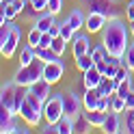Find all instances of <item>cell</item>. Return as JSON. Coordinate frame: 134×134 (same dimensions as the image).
<instances>
[{"label":"cell","mask_w":134,"mask_h":134,"mask_svg":"<svg viewBox=\"0 0 134 134\" xmlns=\"http://www.w3.org/2000/svg\"><path fill=\"white\" fill-rule=\"evenodd\" d=\"M132 32L125 28V22L115 18V20H108L106 26L102 30V46L108 50V54L113 56H121L125 54V50H128V39H130Z\"/></svg>","instance_id":"obj_1"},{"label":"cell","mask_w":134,"mask_h":134,"mask_svg":"<svg viewBox=\"0 0 134 134\" xmlns=\"http://www.w3.org/2000/svg\"><path fill=\"white\" fill-rule=\"evenodd\" d=\"M43 61L41 58H35L30 65H20V69L13 74V82H18L22 87H30L35 85L37 80L43 78Z\"/></svg>","instance_id":"obj_2"},{"label":"cell","mask_w":134,"mask_h":134,"mask_svg":"<svg viewBox=\"0 0 134 134\" xmlns=\"http://www.w3.org/2000/svg\"><path fill=\"white\" fill-rule=\"evenodd\" d=\"M65 117V108H63V93L50 95V99L43 106V119L48 123H58Z\"/></svg>","instance_id":"obj_3"},{"label":"cell","mask_w":134,"mask_h":134,"mask_svg":"<svg viewBox=\"0 0 134 134\" xmlns=\"http://www.w3.org/2000/svg\"><path fill=\"white\" fill-rule=\"evenodd\" d=\"M89 11L102 13L108 20L119 18V7H117V0H89Z\"/></svg>","instance_id":"obj_4"},{"label":"cell","mask_w":134,"mask_h":134,"mask_svg":"<svg viewBox=\"0 0 134 134\" xmlns=\"http://www.w3.org/2000/svg\"><path fill=\"white\" fill-rule=\"evenodd\" d=\"M15 97H18V82H7V85L2 87V91H0V106L9 108L11 113L18 115V106H15Z\"/></svg>","instance_id":"obj_5"},{"label":"cell","mask_w":134,"mask_h":134,"mask_svg":"<svg viewBox=\"0 0 134 134\" xmlns=\"http://www.w3.org/2000/svg\"><path fill=\"white\" fill-rule=\"evenodd\" d=\"M63 108H65V115L67 117H76L78 113H82V97L76 93V91H69V93H63Z\"/></svg>","instance_id":"obj_6"},{"label":"cell","mask_w":134,"mask_h":134,"mask_svg":"<svg viewBox=\"0 0 134 134\" xmlns=\"http://www.w3.org/2000/svg\"><path fill=\"white\" fill-rule=\"evenodd\" d=\"M63 74H65L63 58H58V61H52V63H46V65H43V80H48L50 85H56V82L63 78Z\"/></svg>","instance_id":"obj_7"},{"label":"cell","mask_w":134,"mask_h":134,"mask_svg":"<svg viewBox=\"0 0 134 134\" xmlns=\"http://www.w3.org/2000/svg\"><path fill=\"white\" fill-rule=\"evenodd\" d=\"M20 39H22V30H20V26H15V24H13V30H11L9 39H7V43L0 46V52H2L4 58H11L15 54V50L20 48Z\"/></svg>","instance_id":"obj_8"},{"label":"cell","mask_w":134,"mask_h":134,"mask_svg":"<svg viewBox=\"0 0 134 134\" xmlns=\"http://www.w3.org/2000/svg\"><path fill=\"white\" fill-rule=\"evenodd\" d=\"M20 117H22L28 125H39L41 117H43V110H37L28 99H24V104H22V108H20Z\"/></svg>","instance_id":"obj_9"},{"label":"cell","mask_w":134,"mask_h":134,"mask_svg":"<svg viewBox=\"0 0 134 134\" xmlns=\"http://www.w3.org/2000/svg\"><path fill=\"white\" fill-rule=\"evenodd\" d=\"M106 22H108V18H106V15L95 13V11H89V13H87L85 28L91 32V35H93V32H102V30H104V26H106Z\"/></svg>","instance_id":"obj_10"},{"label":"cell","mask_w":134,"mask_h":134,"mask_svg":"<svg viewBox=\"0 0 134 134\" xmlns=\"http://www.w3.org/2000/svg\"><path fill=\"white\" fill-rule=\"evenodd\" d=\"M102 130H104L106 134H117V132H123L121 113H117V110H108L106 121H104V125H102Z\"/></svg>","instance_id":"obj_11"},{"label":"cell","mask_w":134,"mask_h":134,"mask_svg":"<svg viewBox=\"0 0 134 134\" xmlns=\"http://www.w3.org/2000/svg\"><path fill=\"white\" fill-rule=\"evenodd\" d=\"M13 117H15V113H11L9 108H4V106H0V132H2V134L20 132V128L13 121Z\"/></svg>","instance_id":"obj_12"},{"label":"cell","mask_w":134,"mask_h":134,"mask_svg":"<svg viewBox=\"0 0 134 134\" xmlns=\"http://www.w3.org/2000/svg\"><path fill=\"white\" fill-rule=\"evenodd\" d=\"M82 80H85L87 89H97V87H99V82L104 80V74L97 69V65H93L91 69L82 71Z\"/></svg>","instance_id":"obj_13"},{"label":"cell","mask_w":134,"mask_h":134,"mask_svg":"<svg viewBox=\"0 0 134 134\" xmlns=\"http://www.w3.org/2000/svg\"><path fill=\"white\" fill-rule=\"evenodd\" d=\"M91 50H93V48H91L87 35H76V37H74V48H71L74 58H78V56H82V54H87V52H91Z\"/></svg>","instance_id":"obj_14"},{"label":"cell","mask_w":134,"mask_h":134,"mask_svg":"<svg viewBox=\"0 0 134 134\" xmlns=\"http://www.w3.org/2000/svg\"><path fill=\"white\" fill-rule=\"evenodd\" d=\"M54 18H56V15H54L52 11H43V13H41L39 18L35 20V24H32V26H37V28H39L41 32H48L50 28H52V24L56 22Z\"/></svg>","instance_id":"obj_15"},{"label":"cell","mask_w":134,"mask_h":134,"mask_svg":"<svg viewBox=\"0 0 134 134\" xmlns=\"http://www.w3.org/2000/svg\"><path fill=\"white\" fill-rule=\"evenodd\" d=\"M50 87H52V85H50L48 80H43V78H41V80H37V82H35V85H30L28 89H30L35 95H39L41 99H43V102H48V99H50V95H52V93H50Z\"/></svg>","instance_id":"obj_16"},{"label":"cell","mask_w":134,"mask_h":134,"mask_svg":"<svg viewBox=\"0 0 134 134\" xmlns=\"http://www.w3.org/2000/svg\"><path fill=\"white\" fill-rule=\"evenodd\" d=\"M99 97H102L99 89H87V93L82 95V104H85V110H93V108H97Z\"/></svg>","instance_id":"obj_17"},{"label":"cell","mask_w":134,"mask_h":134,"mask_svg":"<svg viewBox=\"0 0 134 134\" xmlns=\"http://www.w3.org/2000/svg\"><path fill=\"white\" fill-rule=\"evenodd\" d=\"M85 22H87V15L82 13L80 9H74L69 15H67V24H69V26L76 30V32H78L82 26H85Z\"/></svg>","instance_id":"obj_18"},{"label":"cell","mask_w":134,"mask_h":134,"mask_svg":"<svg viewBox=\"0 0 134 134\" xmlns=\"http://www.w3.org/2000/svg\"><path fill=\"white\" fill-rule=\"evenodd\" d=\"M91 121L85 117V113H78L76 117H74V132L76 134H85V132H91Z\"/></svg>","instance_id":"obj_19"},{"label":"cell","mask_w":134,"mask_h":134,"mask_svg":"<svg viewBox=\"0 0 134 134\" xmlns=\"http://www.w3.org/2000/svg\"><path fill=\"white\" fill-rule=\"evenodd\" d=\"M106 115L108 113H102V110H97V108H93V110H85V117L91 121L93 128H102L104 121H106Z\"/></svg>","instance_id":"obj_20"},{"label":"cell","mask_w":134,"mask_h":134,"mask_svg":"<svg viewBox=\"0 0 134 134\" xmlns=\"http://www.w3.org/2000/svg\"><path fill=\"white\" fill-rule=\"evenodd\" d=\"M35 54L43 63H52V61H58V58H61V54H56L52 48H35Z\"/></svg>","instance_id":"obj_21"},{"label":"cell","mask_w":134,"mask_h":134,"mask_svg":"<svg viewBox=\"0 0 134 134\" xmlns=\"http://www.w3.org/2000/svg\"><path fill=\"white\" fill-rule=\"evenodd\" d=\"M37 58V54H35V48H32L30 43H26V46H22V52H20V65H30L32 61Z\"/></svg>","instance_id":"obj_22"},{"label":"cell","mask_w":134,"mask_h":134,"mask_svg":"<svg viewBox=\"0 0 134 134\" xmlns=\"http://www.w3.org/2000/svg\"><path fill=\"white\" fill-rule=\"evenodd\" d=\"M99 93L102 95H115V91H117V82H115V78H108V76H104V80L99 82Z\"/></svg>","instance_id":"obj_23"},{"label":"cell","mask_w":134,"mask_h":134,"mask_svg":"<svg viewBox=\"0 0 134 134\" xmlns=\"http://www.w3.org/2000/svg\"><path fill=\"white\" fill-rule=\"evenodd\" d=\"M93 65H95V61H93V56H91V52H87V54H82V56L76 58V67H78L80 71H87Z\"/></svg>","instance_id":"obj_24"},{"label":"cell","mask_w":134,"mask_h":134,"mask_svg":"<svg viewBox=\"0 0 134 134\" xmlns=\"http://www.w3.org/2000/svg\"><path fill=\"white\" fill-rule=\"evenodd\" d=\"M74 132V117H63L58 121V134H71Z\"/></svg>","instance_id":"obj_25"},{"label":"cell","mask_w":134,"mask_h":134,"mask_svg":"<svg viewBox=\"0 0 134 134\" xmlns=\"http://www.w3.org/2000/svg\"><path fill=\"white\" fill-rule=\"evenodd\" d=\"M123 132L134 134V108H125V117H123Z\"/></svg>","instance_id":"obj_26"},{"label":"cell","mask_w":134,"mask_h":134,"mask_svg":"<svg viewBox=\"0 0 134 134\" xmlns=\"http://www.w3.org/2000/svg\"><path fill=\"white\" fill-rule=\"evenodd\" d=\"M130 89H132V78L128 76L125 80L117 82V91H115V93H117V95H121V97H125V95H128V91H130Z\"/></svg>","instance_id":"obj_27"},{"label":"cell","mask_w":134,"mask_h":134,"mask_svg":"<svg viewBox=\"0 0 134 134\" xmlns=\"http://www.w3.org/2000/svg\"><path fill=\"white\" fill-rule=\"evenodd\" d=\"M91 56H93V61H95V63H102V61H106L108 50H106L104 46H95L93 50H91Z\"/></svg>","instance_id":"obj_28"},{"label":"cell","mask_w":134,"mask_h":134,"mask_svg":"<svg viewBox=\"0 0 134 134\" xmlns=\"http://www.w3.org/2000/svg\"><path fill=\"white\" fill-rule=\"evenodd\" d=\"M67 43H69V41H65V39H63L61 35H58V37H54V39H52V46H50V48H52L56 54H61V56H63V52H65Z\"/></svg>","instance_id":"obj_29"},{"label":"cell","mask_w":134,"mask_h":134,"mask_svg":"<svg viewBox=\"0 0 134 134\" xmlns=\"http://www.w3.org/2000/svg\"><path fill=\"white\" fill-rule=\"evenodd\" d=\"M61 37H63L65 41H74V37H76V30H74L69 24H67V20L61 22Z\"/></svg>","instance_id":"obj_30"},{"label":"cell","mask_w":134,"mask_h":134,"mask_svg":"<svg viewBox=\"0 0 134 134\" xmlns=\"http://www.w3.org/2000/svg\"><path fill=\"white\" fill-rule=\"evenodd\" d=\"M123 65H128L130 71H134V43H130L128 50H125V54H123Z\"/></svg>","instance_id":"obj_31"},{"label":"cell","mask_w":134,"mask_h":134,"mask_svg":"<svg viewBox=\"0 0 134 134\" xmlns=\"http://www.w3.org/2000/svg\"><path fill=\"white\" fill-rule=\"evenodd\" d=\"M41 35H43V32H41L37 26H32L30 32H28V43H30L32 48H37V46H39V41H41Z\"/></svg>","instance_id":"obj_32"},{"label":"cell","mask_w":134,"mask_h":134,"mask_svg":"<svg viewBox=\"0 0 134 134\" xmlns=\"http://www.w3.org/2000/svg\"><path fill=\"white\" fill-rule=\"evenodd\" d=\"M113 110H117V113H125V97H121V95H113Z\"/></svg>","instance_id":"obj_33"},{"label":"cell","mask_w":134,"mask_h":134,"mask_svg":"<svg viewBox=\"0 0 134 134\" xmlns=\"http://www.w3.org/2000/svg\"><path fill=\"white\" fill-rule=\"evenodd\" d=\"M63 9V0H48V11H52L54 15H58Z\"/></svg>","instance_id":"obj_34"},{"label":"cell","mask_w":134,"mask_h":134,"mask_svg":"<svg viewBox=\"0 0 134 134\" xmlns=\"http://www.w3.org/2000/svg\"><path fill=\"white\" fill-rule=\"evenodd\" d=\"M2 13H4V18H9V20H13V18H18V15H20V11L15 9L13 4H4L2 7Z\"/></svg>","instance_id":"obj_35"},{"label":"cell","mask_w":134,"mask_h":134,"mask_svg":"<svg viewBox=\"0 0 134 134\" xmlns=\"http://www.w3.org/2000/svg\"><path fill=\"white\" fill-rule=\"evenodd\" d=\"M52 35H50V32H43V35H41V41H39V46L37 48H50L52 46Z\"/></svg>","instance_id":"obj_36"},{"label":"cell","mask_w":134,"mask_h":134,"mask_svg":"<svg viewBox=\"0 0 134 134\" xmlns=\"http://www.w3.org/2000/svg\"><path fill=\"white\" fill-rule=\"evenodd\" d=\"M30 4L35 7L37 11H41V13L48 11V0H30Z\"/></svg>","instance_id":"obj_37"},{"label":"cell","mask_w":134,"mask_h":134,"mask_svg":"<svg viewBox=\"0 0 134 134\" xmlns=\"http://www.w3.org/2000/svg\"><path fill=\"white\" fill-rule=\"evenodd\" d=\"M125 18H128L130 22H134V0H130L128 7H125Z\"/></svg>","instance_id":"obj_38"},{"label":"cell","mask_w":134,"mask_h":134,"mask_svg":"<svg viewBox=\"0 0 134 134\" xmlns=\"http://www.w3.org/2000/svg\"><path fill=\"white\" fill-rule=\"evenodd\" d=\"M41 132H43V134H58V123H48Z\"/></svg>","instance_id":"obj_39"},{"label":"cell","mask_w":134,"mask_h":134,"mask_svg":"<svg viewBox=\"0 0 134 134\" xmlns=\"http://www.w3.org/2000/svg\"><path fill=\"white\" fill-rule=\"evenodd\" d=\"M125 108H134V89H130L125 95Z\"/></svg>","instance_id":"obj_40"},{"label":"cell","mask_w":134,"mask_h":134,"mask_svg":"<svg viewBox=\"0 0 134 134\" xmlns=\"http://www.w3.org/2000/svg\"><path fill=\"white\" fill-rule=\"evenodd\" d=\"M130 32H132V37H134V22H130Z\"/></svg>","instance_id":"obj_41"}]
</instances>
